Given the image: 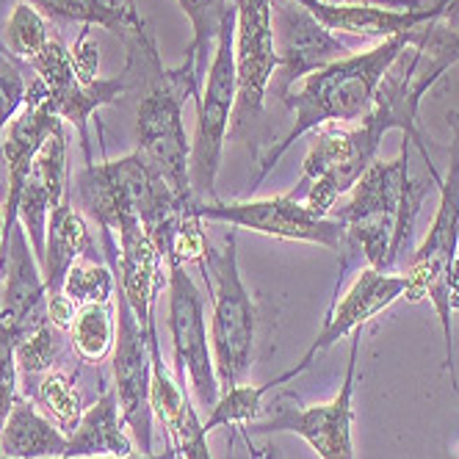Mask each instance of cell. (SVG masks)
Segmentation results:
<instances>
[{
	"mask_svg": "<svg viewBox=\"0 0 459 459\" xmlns=\"http://www.w3.org/2000/svg\"><path fill=\"white\" fill-rule=\"evenodd\" d=\"M418 64H420V53L415 45H410L382 78L374 108L368 111V117L359 119L357 127H346L338 122L318 127L302 163L299 186L288 191L290 196H297V200H302L307 208H313L321 216H333L341 196L351 191L354 183L377 160L379 144L387 130H402L404 139L412 147H418L432 183L440 188L443 178L435 169L429 147H426V136L418 127L420 97L412 89Z\"/></svg>",
	"mask_w": 459,
	"mask_h": 459,
	"instance_id": "6da1fadb",
	"label": "cell"
},
{
	"mask_svg": "<svg viewBox=\"0 0 459 459\" xmlns=\"http://www.w3.org/2000/svg\"><path fill=\"white\" fill-rule=\"evenodd\" d=\"M125 73L134 78V89H142V100L136 108V150L169 183L178 200L194 211L196 196L191 188V142L183 125V106L196 100L203 89L196 64L194 58H183V64L175 70L163 67L150 28L125 39Z\"/></svg>",
	"mask_w": 459,
	"mask_h": 459,
	"instance_id": "7a4b0ae2",
	"label": "cell"
},
{
	"mask_svg": "<svg viewBox=\"0 0 459 459\" xmlns=\"http://www.w3.org/2000/svg\"><path fill=\"white\" fill-rule=\"evenodd\" d=\"M420 28V25H418ZM418 28L407 34H396L390 39H382L377 48L366 53H351L341 61L326 64L324 70L310 73L299 89H290L285 97V106L293 114V125L288 134L274 142L257 160V175L252 178V188H257L266 180V175L277 167L280 158L297 144L305 134L324 127V125H351L368 117L377 100V89L387 70L396 64V58L415 45Z\"/></svg>",
	"mask_w": 459,
	"mask_h": 459,
	"instance_id": "3957f363",
	"label": "cell"
},
{
	"mask_svg": "<svg viewBox=\"0 0 459 459\" xmlns=\"http://www.w3.org/2000/svg\"><path fill=\"white\" fill-rule=\"evenodd\" d=\"M437 188L432 180L410 178V144L399 158L374 160L351 188L343 208H335L346 227V241L363 249L366 264L377 272H393L396 260L410 249L415 236V219L426 194Z\"/></svg>",
	"mask_w": 459,
	"mask_h": 459,
	"instance_id": "277c9868",
	"label": "cell"
},
{
	"mask_svg": "<svg viewBox=\"0 0 459 459\" xmlns=\"http://www.w3.org/2000/svg\"><path fill=\"white\" fill-rule=\"evenodd\" d=\"M78 200L97 230L111 233L122 219L136 216L152 238L158 230L191 216L139 150L114 160H89L78 172Z\"/></svg>",
	"mask_w": 459,
	"mask_h": 459,
	"instance_id": "5b68a950",
	"label": "cell"
},
{
	"mask_svg": "<svg viewBox=\"0 0 459 459\" xmlns=\"http://www.w3.org/2000/svg\"><path fill=\"white\" fill-rule=\"evenodd\" d=\"M446 122L451 127V167L448 175L440 183V205L435 211V219L429 224L423 244L410 257V266L404 272L407 290L404 299L423 302L429 299L437 310L440 326H443V341H446V371H451V385L456 382L454 368V343H451V297H448V277L451 266L459 255V108H451L446 114Z\"/></svg>",
	"mask_w": 459,
	"mask_h": 459,
	"instance_id": "8992f818",
	"label": "cell"
},
{
	"mask_svg": "<svg viewBox=\"0 0 459 459\" xmlns=\"http://www.w3.org/2000/svg\"><path fill=\"white\" fill-rule=\"evenodd\" d=\"M200 266L211 269V351L216 379L221 390H230L241 385L252 366L255 351V330H257V313L249 290L244 285L241 269H238V241L236 230L230 227L224 236V249L213 252L208 247V255Z\"/></svg>",
	"mask_w": 459,
	"mask_h": 459,
	"instance_id": "52a82bcc",
	"label": "cell"
},
{
	"mask_svg": "<svg viewBox=\"0 0 459 459\" xmlns=\"http://www.w3.org/2000/svg\"><path fill=\"white\" fill-rule=\"evenodd\" d=\"M238 100L236 78V6L227 12L221 34L205 83L196 97V134L191 142V188L196 203H219L216 175L221 167V150L227 142V127Z\"/></svg>",
	"mask_w": 459,
	"mask_h": 459,
	"instance_id": "ba28073f",
	"label": "cell"
},
{
	"mask_svg": "<svg viewBox=\"0 0 459 459\" xmlns=\"http://www.w3.org/2000/svg\"><path fill=\"white\" fill-rule=\"evenodd\" d=\"M167 326L175 346L178 385L191 387L196 407L211 412L221 396L213 351L205 321V297L188 274V264L178 252H167Z\"/></svg>",
	"mask_w": 459,
	"mask_h": 459,
	"instance_id": "9c48e42d",
	"label": "cell"
},
{
	"mask_svg": "<svg viewBox=\"0 0 459 459\" xmlns=\"http://www.w3.org/2000/svg\"><path fill=\"white\" fill-rule=\"evenodd\" d=\"M191 213L200 221H221L260 236L316 244L333 252L346 247V227L338 216H321L290 194L244 203H196Z\"/></svg>",
	"mask_w": 459,
	"mask_h": 459,
	"instance_id": "30bf717a",
	"label": "cell"
},
{
	"mask_svg": "<svg viewBox=\"0 0 459 459\" xmlns=\"http://www.w3.org/2000/svg\"><path fill=\"white\" fill-rule=\"evenodd\" d=\"M359 330L351 333L343 385L333 402L313 407H280L264 420H252L244 432L272 435L288 432L302 437L321 459H354V379H357Z\"/></svg>",
	"mask_w": 459,
	"mask_h": 459,
	"instance_id": "8fae6325",
	"label": "cell"
},
{
	"mask_svg": "<svg viewBox=\"0 0 459 459\" xmlns=\"http://www.w3.org/2000/svg\"><path fill=\"white\" fill-rule=\"evenodd\" d=\"M117 310V338L111 351L114 390L119 399L122 418L127 432L134 437L139 454H152V404H150V382H152V354L150 335L139 324L136 313L130 310L125 293L117 282L114 290Z\"/></svg>",
	"mask_w": 459,
	"mask_h": 459,
	"instance_id": "7c38bea8",
	"label": "cell"
},
{
	"mask_svg": "<svg viewBox=\"0 0 459 459\" xmlns=\"http://www.w3.org/2000/svg\"><path fill=\"white\" fill-rule=\"evenodd\" d=\"M272 25L277 70L269 89L280 100H285L290 89H297V83L305 81L310 73L324 70L326 64L354 53L297 0H272Z\"/></svg>",
	"mask_w": 459,
	"mask_h": 459,
	"instance_id": "4fadbf2b",
	"label": "cell"
},
{
	"mask_svg": "<svg viewBox=\"0 0 459 459\" xmlns=\"http://www.w3.org/2000/svg\"><path fill=\"white\" fill-rule=\"evenodd\" d=\"M404 290H407L404 272L393 274V272H377L371 266L363 269L354 277L349 290L343 293V299H335L330 316H326V321L321 326V333L316 335L310 349L302 354L299 363L269 382L272 390L285 385V382H290V379H297L299 374H305L313 366V359L318 354H324L326 349H333L341 338H346V335H351L357 330H363L366 321H371L374 316L385 313L393 302L404 299Z\"/></svg>",
	"mask_w": 459,
	"mask_h": 459,
	"instance_id": "5bb4252c",
	"label": "cell"
},
{
	"mask_svg": "<svg viewBox=\"0 0 459 459\" xmlns=\"http://www.w3.org/2000/svg\"><path fill=\"white\" fill-rule=\"evenodd\" d=\"M236 6V122L264 111L272 75L277 70L272 0H233Z\"/></svg>",
	"mask_w": 459,
	"mask_h": 459,
	"instance_id": "9a60e30c",
	"label": "cell"
},
{
	"mask_svg": "<svg viewBox=\"0 0 459 459\" xmlns=\"http://www.w3.org/2000/svg\"><path fill=\"white\" fill-rule=\"evenodd\" d=\"M61 125H64V119H58L48 108V103H28L9 122L4 136H0V152H4L6 169H9V191H6V203H4V244H0V277L6 272V249H9L12 230L17 224V208H20L25 180L30 175V167H34L37 152L45 147V142Z\"/></svg>",
	"mask_w": 459,
	"mask_h": 459,
	"instance_id": "2e32d148",
	"label": "cell"
},
{
	"mask_svg": "<svg viewBox=\"0 0 459 459\" xmlns=\"http://www.w3.org/2000/svg\"><path fill=\"white\" fill-rule=\"evenodd\" d=\"M64 200H67V136H64V125H61L37 152L17 208V224H22L39 266L45 257L50 213Z\"/></svg>",
	"mask_w": 459,
	"mask_h": 459,
	"instance_id": "e0dca14e",
	"label": "cell"
},
{
	"mask_svg": "<svg viewBox=\"0 0 459 459\" xmlns=\"http://www.w3.org/2000/svg\"><path fill=\"white\" fill-rule=\"evenodd\" d=\"M6 288L4 305H0V318L20 335L37 330L48 318V285L45 274L39 272V260L30 249L22 224H14L9 249H6Z\"/></svg>",
	"mask_w": 459,
	"mask_h": 459,
	"instance_id": "ac0fdd59",
	"label": "cell"
},
{
	"mask_svg": "<svg viewBox=\"0 0 459 459\" xmlns=\"http://www.w3.org/2000/svg\"><path fill=\"white\" fill-rule=\"evenodd\" d=\"M150 354H152V382H150L152 415L169 432L172 448L180 454V459H211L205 420H200V412H196V407H191L186 390L169 377L167 366H163L158 341H150Z\"/></svg>",
	"mask_w": 459,
	"mask_h": 459,
	"instance_id": "d6986e66",
	"label": "cell"
},
{
	"mask_svg": "<svg viewBox=\"0 0 459 459\" xmlns=\"http://www.w3.org/2000/svg\"><path fill=\"white\" fill-rule=\"evenodd\" d=\"M313 17H318L326 28L341 30V34L363 37V39H390L396 34H407L418 25L437 20L435 14L426 12H396V9H382L368 4H335V0H297Z\"/></svg>",
	"mask_w": 459,
	"mask_h": 459,
	"instance_id": "ffe728a7",
	"label": "cell"
},
{
	"mask_svg": "<svg viewBox=\"0 0 459 459\" xmlns=\"http://www.w3.org/2000/svg\"><path fill=\"white\" fill-rule=\"evenodd\" d=\"M70 435L61 432L58 426L39 412V407L20 396L4 420L0 429V456L6 459H53L67 456Z\"/></svg>",
	"mask_w": 459,
	"mask_h": 459,
	"instance_id": "44dd1931",
	"label": "cell"
},
{
	"mask_svg": "<svg viewBox=\"0 0 459 459\" xmlns=\"http://www.w3.org/2000/svg\"><path fill=\"white\" fill-rule=\"evenodd\" d=\"M134 454V437L119 410L117 390H106L94 404H89L70 432L67 456H130Z\"/></svg>",
	"mask_w": 459,
	"mask_h": 459,
	"instance_id": "7402d4cb",
	"label": "cell"
},
{
	"mask_svg": "<svg viewBox=\"0 0 459 459\" xmlns=\"http://www.w3.org/2000/svg\"><path fill=\"white\" fill-rule=\"evenodd\" d=\"M22 4H30L48 20L106 28L122 42L147 28L144 17L136 12V0H22Z\"/></svg>",
	"mask_w": 459,
	"mask_h": 459,
	"instance_id": "603a6c76",
	"label": "cell"
},
{
	"mask_svg": "<svg viewBox=\"0 0 459 459\" xmlns=\"http://www.w3.org/2000/svg\"><path fill=\"white\" fill-rule=\"evenodd\" d=\"M91 249V236L83 216L73 208L70 196L64 200L48 221V238H45V257H42V274L48 285V299L61 293L64 277L73 269L78 257Z\"/></svg>",
	"mask_w": 459,
	"mask_h": 459,
	"instance_id": "cb8c5ba5",
	"label": "cell"
},
{
	"mask_svg": "<svg viewBox=\"0 0 459 459\" xmlns=\"http://www.w3.org/2000/svg\"><path fill=\"white\" fill-rule=\"evenodd\" d=\"M117 338V310L114 302L83 305L70 326V343L83 363H103L114 351Z\"/></svg>",
	"mask_w": 459,
	"mask_h": 459,
	"instance_id": "d4e9b609",
	"label": "cell"
},
{
	"mask_svg": "<svg viewBox=\"0 0 459 459\" xmlns=\"http://www.w3.org/2000/svg\"><path fill=\"white\" fill-rule=\"evenodd\" d=\"M178 4L194 28V39L186 48V58H194L196 75L205 83V73L211 67V58L216 50V39L221 34V22L227 12L233 9V4H230V0H178Z\"/></svg>",
	"mask_w": 459,
	"mask_h": 459,
	"instance_id": "484cf974",
	"label": "cell"
},
{
	"mask_svg": "<svg viewBox=\"0 0 459 459\" xmlns=\"http://www.w3.org/2000/svg\"><path fill=\"white\" fill-rule=\"evenodd\" d=\"M50 37L53 30L48 28V17L39 14L30 4L17 0L4 30H0V45H4L17 67H25L28 61H34L45 50Z\"/></svg>",
	"mask_w": 459,
	"mask_h": 459,
	"instance_id": "4316f807",
	"label": "cell"
},
{
	"mask_svg": "<svg viewBox=\"0 0 459 459\" xmlns=\"http://www.w3.org/2000/svg\"><path fill=\"white\" fill-rule=\"evenodd\" d=\"M37 402L45 410V415L67 435L75 432V426L86 410L78 379L70 371H48L37 387Z\"/></svg>",
	"mask_w": 459,
	"mask_h": 459,
	"instance_id": "83f0119b",
	"label": "cell"
},
{
	"mask_svg": "<svg viewBox=\"0 0 459 459\" xmlns=\"http://www.w3.org/2000/svg\"><path fill=\"white\" fill-rule=\"evenodd\" d=\"M61 290L67 293V297L83 307V305H106V302H114V290H117V274L111 266H103L97 264L91 257H78L73 269L64 277V285Z\"/></svg>",
	"mask_w": 459,
	"mask_h": 459,
	"instance_id": "f1b7e54d",
	"label": "cell"
},
{
	"mask_svg": "<svg viewBox=\"0 0 459 459\" xmlns=\"http://www.w3.org/2000/svg\"><path fill=\"white\" fill-rule=\"evenodd\" d=\"M272 393V385H236L230 390H221V396L216 402V407L208 412L205 418V429L208 435L219 426H249L252 420H257L260 407H264V399Z\"/></svg>",
	"mask_w": 459,
	"mask_h": 459,
	"instance_id": "f546056e",
	"label": "cell"
},
{
	"mask_svg": "<svg viewBox=\"0 0 459 459\" xmlns=\"http://www.w3.org/2000/svg\"><path fill=\"white\" fill-rule=\"evenodd\" d=\"M58 357H61V330H56L50 321L39 324L37 330L25 333L17 341V368L25 377L48 374Z\"/></svg>",
	"mask_w": 459,
	"mask_h": 459,
	"instance_id": "4dcf8cb0",
	"label": "cell"
},
{
	"mask_svg": "<svg viewBox=\"0 0 459 459\" xmlns=\"http://www.w3.org/2000/svg\"><path fill=\"white\" fill-rule=\"evenodd\" d=\"M28 97V75L12 61V56L0 45V136L9 122L22 111Z\"/></svg>",
	"mask_w": 459,
	"mask_h": 459,
	"instance_id": "1f68e13d",
	"label": "cell"
},
{
	"mask_svg": "<svg viewBox=\"0 0 459 459\" xmlns=\"http://www.w3.org/2000/svg\"><path fill=\"white\" fill-rule=\"evenodd\" d=\"M22 335L0 318V423L17 399V341Z\"/></svg>",
	"mask_w": 459,
	"mask_h": 459,
	"instance_id": "d6a6232c",
	"label": "cell"
},
{
	"mask_svg": "<svg viewBox=\"0 0 459 459\" xmlns=\"http://www.w3.org/2000/svg\"><path fill=\"white\" fill-rule=\"evenodd\" d=\"M178 451L169 448V451H160V454H130V456H53V459H175ZM6 459V456H0Z\"/></svg>",
	"mask_w": 459,
	"mask_h": 459,
	"instance_id": "836d02e7",
	"label": "cell"
},
{
	"mask_svg": "<svg viewBox=\"0 0 459 459\" xmlns=\"http://www.w3.org/2000/svg\"><path fill=\"white\" fill-rule=\"evenodd\" d=\"M0 429H4V423H0Z\"/></svg>",
	"mask_w": 459,
	"mask_h": 459,
	"instance_id": "e575fe53",
	"label": "cell"
}]
</instances>
